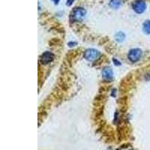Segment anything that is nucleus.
I'll return each instance as SVG.
<instances>
[{"label":"nucleus","mask_w":150,"mask_h":150,"mask_svg":"<svg viewBox=\"0 0 150 150\" xmlns=\"http://www.w3.org/2000/svg\"><path fill=\"white\" fill-rule=\"evenodd\" d=\"M132 8L137 14H142L146 11V5L143 0H135L132 4Z\"/></svg>","instance_id":"1"},{"label":"nucleus","mask_w":150,"mask_h":150,"mask_svg":"<svg viewBox=\"0 0 150 150\" xmlns=\"http://www.w3.org/2000/svg\"><path fill=\"white\" fill-rule=\"evenodd\" d=\"M86 10L82 8H76L72 11L71 16L75 21H81L86 15Z\"/></svg>","instance_id":"2"},{"label":"nucleus","mask_w":150,"mask_h":150,"mask_svg":"<svg viewBox=\"0 0 150 150\" xmlns=\"http://www.w3.org/2000/svg\"><path fill=\"white\" fill-rule=\"evenodd\" d=\"M142 56V51L140 49H133L130 50L128 53V59L132 62L138 61Z\"/></svg>","instance_id":"3"},{"label":"nucleus","mask_w":150,"mask_h":150,"mask_svg":"<svg viewBox=\"0 0 150 150\" xmlns=\"http://www.w3.org/2000/svg\"><path fill=\"white\" fill-rule=\"evenodd\" d=\"M84 57L88 61H94L99 56V53L98 50L95 49H89L87 50L84 53Z\"/></svg>","instance_id":"4"},{"label":"nucleus","mask_w":150,"mask_h":150,"mask_svg":"<svg viewBox=\"0 0 150 150\" xmlns=\"http://www.w3.org/2000/svg\"><path fill=\"white\" fill-rule=\"evenodd\" d=\"M54 59V55L50 52H45L41 55V62L43 64H48L51 62Z\"/></svg>","instance_id":"5"},{"label":"nucleus","mask_w":150,"mask_h":150,"mask_svg":"<svg viewBox=\"0 0 150 150\" xmlns=\"http://www.w3.org/2000/svg\"><path fill=\"white\" fill-rule=\"evenodd\" d=\"M102 74L103 77H104L105 80H110L112 78V75H113V74H112V71L110 68H106L103 70Z\"/></svg>","instance_id":"6"},{"label":"nucleus","mask_w":150,"mask_h":150,"mask_svg":"<svg viewBox=\"0 0 150 150\" xmlns=\"http://www.w3.org/2000/svg\"><path fill=\"white\" fill-rule=\"evenodd\" d=\"M122 4V0H110V5L112 8H119Z\"/></svg>","instance_id":"7"},{"label":"nucleus","mask_w":150,"mask_h":150,"mask_svg":"<svg viewBox=\"0 0 150 150\" xmlns=\"http://www.w3.org/2000/svg\"><path fill=\"white\" fill-rule=\"evenodd\" d=\"M143 31L146 34H150V21H146L143 23Z\"/></svg>","instance_id":"8"},{"label":"nucleus","mask_w":150,"mask_h":150,"mask_svg":"<svg viewBox=\"0 0 150 150\" xmlns=\"http://www.w3.org/2000/svg\"><path fill=\"white\" fill-rule=\"evenodd\" d=\"M115 37H116V41H119V42H121L125 39V34L122 33H118Z\"/></svg>","instance_id":"9"},{"label":"nucleus","mask_w":150,"mask_h":150,"mask_svg":"<svg viewBox=\"0 0 150 150\" xmlns=\"http://www.w3.org/2000/svg\"><path fill=\"white\" fill-rule=\"evenodd\" d=\"M73 2H74V0H68V1H67V5H68V6H69V5H71V3Z\"/></svg>","instance_id":"10"},{"label":"nucleus","mask_w":150,"mask_h":150,"mask_svg":"<svg viewBox=\"0 0 150 150\" xmlns=\"http://www.w3.org/2000/svg\"><path fill=\"white\" fill-rule=\"evenodd\" d=\"M53 2H54L55 4H58L60 0H53Z\"/></svg>","instance_id":"11"}]
</instances>
